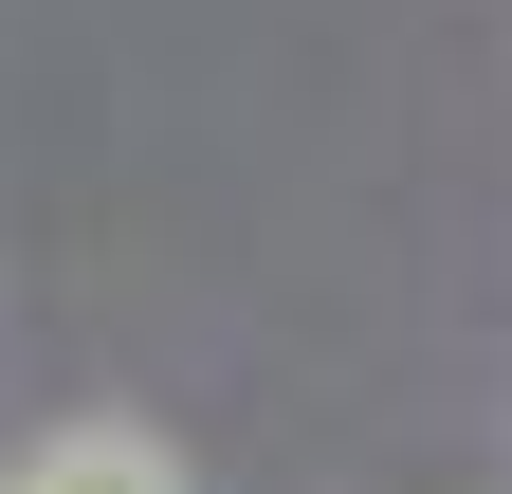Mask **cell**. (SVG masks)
Instances as JSON below:
<instances>
[{
	"mask_svg": "<svg viewBox=\"0 0 512 494\" xmlns=\"http://www.w3.org/2000/svg\"><path fill=\"white\" fill-rule=\"evenodd\" d=\"M0 494H183V458L147 440V421H55V440L0 476Z\"/></svg>",
	"mask_w": 512,
	"mask_h": 494,
	"instance_id": "6da1fadb",
	"label": "cell"
}]
</instances>
